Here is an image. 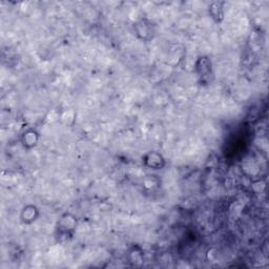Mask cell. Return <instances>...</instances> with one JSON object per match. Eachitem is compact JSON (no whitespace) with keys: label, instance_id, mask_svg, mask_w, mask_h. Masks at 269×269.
I'll return each mask as SVG.
<instances>
[{"label":"cell","instance_id":"1","mask_svg":"<svg viewBox=\"0 0 269 269\" xmlns=\"http://www.w3.org/2000/svg\"><path fill=\"white\" fill-rule=\"evenodd\" d=\"M77 229V218L72 214H64L56 225V236L60 240L69 241Z\"/></svg>","mask_w":269,"mask_h":269},{"label":"cell","instance_id":"2","mask_svg":"<svg viewBox=\"0 0 269 269\" xmlns=\"http://www.w3.org/2000/svg\"><path fill=\"white\" fill-rule=\"evenodd\" d=\"M142 162H143V165L146 166L148 169L154 170L162 169L166 164L164 157L157 152L147 153L143 158H142Z\"/></svg>","mask_w":269,"mask_h":269},{"label":"cell","instance_id":"3","mask_svg":"<svg viewBox=\"0 0 269 269\" xmlns=\"http://www.w3.org/2000/svg\"><path fill=\"white\" fill-rule=\"evenodd\" d=\"M134 32L136 35L142 40H149L153 38L154 27L153 25L146 19L140 20L138 24L134 26Z\"/></svg>","mask_w":269,"mask_h":269},{"label":"cell","instance_id":"4","mask_svg":"<svg viewBox=\"0 0 269 269\" xmlns=\"http://www.w3.org/2000/svg\"><path fill=\"white\" fill-rule=\"evenodd\" d=\"M212 67V61L208 57L202 56L198 58V60L196 62V71L199 75V77L202 78V80H205L211 77V75L213 74Z\"/></svg>","mask_w":269,"mask_h":269},{"label":"cell","instance_id":"5","mask_svg":"<svg viewBox=\"0 0 269 269\" xmlns=\"http://www.w3.org/2000/svg\"><path fill=\"white\" fill-rule=\"evenodd\" d=\"M39 133L34 129H28L21 134V143L26 148L35 147L39 142Z\"/></svg>","mask_w":269,"mask_h":269},{"label":"cell","instance_id":"6","mask_svg":"<svg viewBox=\"0 0 269 269\" xmlns=\"http://www.w3.org/2000/svg\"><path fill=\"white\" fill-rule=\"evenodd\" d=\"M39 216V211L35 205H27L24 207L20 215V220L24 224H32L34 223Z\"/></svg>","mask_w":269,"mask_h":269},{"label":"cell","instance_id":"7","mask_svg":"<svg viewBox=\"0 0 269 269\" xmlns=\"http://www.w3.org/2000/svg\"><path fill=\"white\" fill-rule=\"evenodd\" d=\"M223 4V2H213L209 5V14H211L212 18L216 22V24H220L224 19Z\"/></svg>","mask_w":269,"mask_h":269},{"label":"cell","instance_id":"8","mask_svg":"<svg viewBox=\"0 0 269 269\" xmlns=\"http://www.w3.org/2000/svg\"><path fill=\"white\" fill-rule=\"evenodd\" d=\"M142 261H143V251H142L139 246L133 247V249L130 251V262L136 265L137 263L142 262Z\"/></svg>","mask_w":269,"mask_h":269}]
</instances>
